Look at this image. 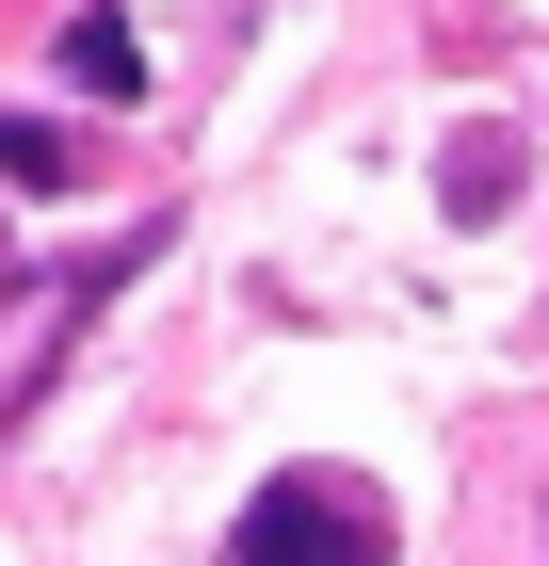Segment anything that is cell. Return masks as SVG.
Returning <instances> with one entry per match:
<instances>
[{
  "label": "cell",
  "instance_id": "cell-1",
  "mask_svg": "<svg viewBox=\"0 0 549 566\" xmlns=\"http://www.w3.org/2000/svg\"><path fill=\"white\" fill-rule=\"evenodd\" d=\"M226 566H388V502L339 470H275L226 534Z\"/></svg>",
  "mask_w": 549,
  "mask_h": 566
},
{
  "label": "cell",
  "instance_id": "cell-2",
  "mask_svg": "<svg viewBox=\"0 0 549 566\" xmlns=\"http://www.w3.org/2000/svg\"><path fill=\"white\" fill-rule=\"evenodd\" d=\"M65 97H146V49H129V17H65Z\"/></svg>",
  "mask_w": 549,
  "mask_h": 566
},
{
  "label": "cell",
  "instance_id": "cell-3",
  "mask_svg": "<svg viewBox=\"0 0 549 566\" xmlns=\"http://www.w3.org/2000/svg\"><path fill=\"white\" fill-rule=\"evenodd\" d=\"M0 178H33V195H65V178H82V146L49 130V114H0Z\"/></svg>",
  "mask_w": 549,
  "mask_h": 566
},
{
  "label": "cell",
  "instance_id": "cell-4",
  "mask_svg": "<svg viewBox=\"0 0 549 566\" xmlns=\"http://www.w3.org/2000/svg\"><path fill=\"white\" fill-rule=\"evenodd\" d=\"M502 195H517V130H468V146H453V211L485 227V211H502Z\"/></svg>",
  "mask_w": 549,
  "mask_h": 566
},
{
  "label": "cell",
  "instance_id": "cell-5",
  "mask_svg": "<svg viewBox=\"0 0 549 566\" xmlns=\"http://www.w3.org/2000/svg\"><path fill=\"white\" fill-rule=\"evenodd\" d=\"M0 292H17V243H0Z\"/></svg>",
  "mask_w": 549,
  "mask_h": 566
}]
</instances>
